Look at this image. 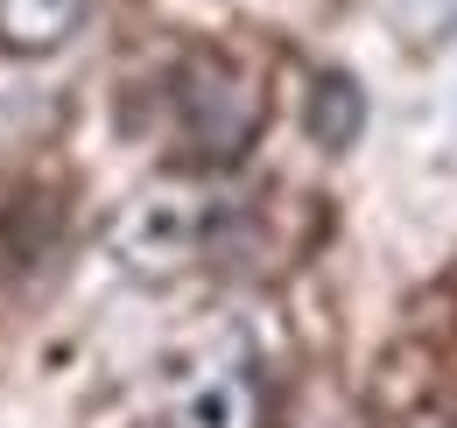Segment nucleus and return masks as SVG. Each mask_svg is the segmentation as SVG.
Masks as SVG:
<instances>
[{"instance_id":"f257e3e1","label":"nucleus","mask_w":457,"mask_h":428,"mask_svg":"<svg viewBox=\"0 0 457 428\" xmlns=\"http://www.w3.org/2000/svg\"><path fill=\"white\" fill-rule=\"evenodd\" d=\"M268 99L253 85L246 63H232L226 50H190L176 70V127L190 141L197 169H239L261 141Z\"/></svg>"},{"instance_id":"f03ea898","label":"nucleus","mask_w":457,"mask_h":428,"mask_svg":"<svg viewBox=\"0 0 457 428\" xmlns=\"http://www.w3.org/2000/svg\"><path fill=\"white\" fill-rule=\"evenodd\" d=\"M204 253V211L183 197H141L120 218V260L141 274H176Z\"/></svg>"},{"instance_id":"20e7f679","label":"nucleus","mask_w":457,"mask_h":428,"mask_svg":"<svg viewBox=\"0 0 457 428\" xmlns=\"http://www.w3.org/2000/svg\"><path fill=\"white\" fill-rule=\"evenodd\" d=\"M92 0H0V50L7 56H57L85 29Z\"/></svg>"},{"instance_id":"39448f33","label":"nucleus","mask_w":457,"mask_h":428,"mask_svg":"<svg viewBox=\"0 0 457 428\" xmlns=\"http://www.w3.org/2000/svg\"><path fill=\"white\" fill-rule=\"evenodd\" d=\"M303 127L324 155H345L359 134H366V92L352 70H317L310 78V99H303Z\"/></svg>"},{"instance_id":"7ed1b4c3","label":"nucleus","mask_w":457,"mask_h":428,"mask_svg":"<svg viewBox=\"0 0 457 428\" xmlns=\"http://www.w3.org/2000/svg\"><path fill=\"white\" fill-rule=\"evenodd\" d=\"M170 428H261V386L246 366H212L170 400Z\"/></svg>"}]
</instances>
